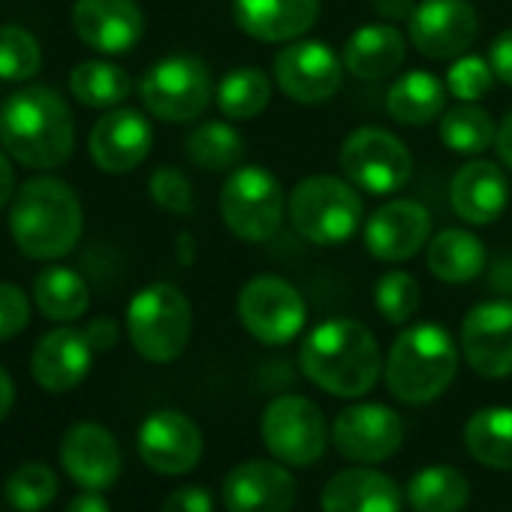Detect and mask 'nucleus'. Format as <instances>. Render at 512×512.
Masks as SVG:
<instances>
[{"label": "nucleus", "instance_id": "f257e3e1", "mask_svg": "<svg viewBox=\"0 0 512 512\" xmlns=\"http://www.w3.org/2000/svg\"><path fill=\"white\" fill-rule=\"evenodd\" d=\"M0 145L25 169L52 172L73 157V112L55 88L31 85L0 106Z\"/></svg>", "mask_w": 512, "mask_h": 512}, {"label": "nucleus", "instance_id": "f03ea898", "mask_svg": "<svg viewBox=\"0 0 512 512\" xmlns=\"http://www.w3.org/2000/svg\"><path fill=\"white\" fill-rule=\"evenodd\" d=\"M302 371L323 392L338 398H362L383 371L380 344L359 320L335 317L311 329L299 353Z\"/></svg>", "mask_w": 512, "mask_h": 512}, {"label": "nucleus", "instance_id": "7ed1b4c3", "mask_svg": "<svg viewBox=\"0 0 512 512\" xmlns=\"http://www.w3.org/2000/svg\"><path fill=\"white\" fill-rule=\"evenodd\" d=\"M82 202L76 190L52 175L19 187L10 208V235L31 260H61L82 238Z\"/></svg>", "mask_w": 512, "mask_h": 512}, {"label": "nucleus", "instance_id": "20e7f679", "mask_svg": "<svg viewBox=\"0 0 512 512\" xmlns=\"http://www.w3.org/2000/svg\"><path fill=\"white\" fill-rule=\"evenodd\" d=\"M383 371L398 401L428 404L449 389L458 371V347L443 326L419 323L395 338Z\"/></svg>", "mask_w": 512, "mask_h": 512}, {"label": "nucleus", "instance_id": "39448f33", "mask_svg": "<svg viewBox=\"0 0 512 512\" xmlns=\"http://www.w3.org/2000/svg\"><path fill=\"white\" fill-rule=\"evenodd\" d=\"M193 332V311L187 296L172 284H151L130 299L127 335L133 350L157 365L175 362Z\"/></svg>", "mask_w": 512, "mask_h": 512}, {"label": "nucleus", "instance_id": "423d86ee", "mask_svg": "<svg viewBox=\"0 0 512 512\" xmlns=\"http://www.w3.org/2000/svg\"><path fill=\"white\" fill-rule=\"evenodd\" d=\"M293 229L320 247L344 244L362 223V196L359 190L335 175H311L296 184L290 196Z\"/></svg>", "mask_w": 512, "mask_h": 512}, {"label": "nucleus", "instance_id": "0eeeda50", "mask_svg": "<svg viewBox=\"0 0 512 512\" xmlns=\"http://www.w3.org/2000/svg\"><path fill=\"white\" fill-rule=\"evenodd\" d=\"M220 214L232 235L244 241H269L278 235L287 196L278 178L263 166H238L220 190Z\"/></svg>", "mask_w": 512, "mask_h": 512}, {"label": "nucleus", "instance_id": "6e6552de", "mask_svg": "<svg viewBox=\"0 0 512 512\" xmlns=\"http://www.w3.org/2000/svg\"><path fill=\"white\" fill-rule=\"evenodd\" d=\"M139 97L142 106L169 124H187L196 121L211 97H214V85H211V73L205 67L202 58L196 55H169L163 61H157L139 82Z\"/></svg>", "mask_w": 512, "mask_h": 512}, {"label": "nucleus", "instance_id": "1a4fd4ad", "mask_svg": "<svg viewBox=\"0 0 512 512\" xmlns=\"http://www.w3.org/2000/svg\"><path fill=\"white\" fill-rule=\"evenodd\" d=\"M341 172L344 178L371 196H389L401 190L413 175V157L407 145L380 127L353 130L341 145Z\"/></svg>", "mask_w": 512, "mask_h": 512}, {"label": "nucleus", "instance_id": "9d476101", "mask_svg": "<svg viewBox=\"0 0 512 512\" xmlns=\"http://www.w3.org/2000/svg\"><path fill=\"white\" fill-rule=\"evenodd\" d=\"M238 320L241 326L269 347L290 344L308 320V308L302 293L278 278V275H260L241 287L238 293Z\"/></svg>", "mask_w": 512, "mask_h": 512}, {"label": "nucleus", "instance_id": "9b49d317", "mask_svg": "<svg viewBox=\"0 0 512 512\" xmlns=\"http://www.w3.org/2000/svg\"><path fill=\"white\" fill-rule=\"evenodd\" d=\"M260 434L269 452L293 467H308L320 461L329 440L323 410L302 395L275 398L263 413Z\"/></svg>", "mask_w": 512, "mask_h": 512}, {"label": "nucleus", "instance_id": "f8f14e48", "mask_svg": "<svg viewBox=\"0 0 512 512\" xmlns=\"http://www.w3.org/2000/svg\"><path fill=\"white\" fill-rule=\"evenodd\" d=\"M344 64L332 46L320 40L293 43L275 58V79L281 91L305 106L326 103L338 94L344 79Z\"/></svg>", "mask_w": 512, "mask_h": 512}, {"label": "nucleus", "instance_id": "ddd939ff", "mask_svg": "<svg viewBox=\"0 0 512 512\" xmlns=\"http://www.w3.org/2000/svg\"><path fill=\"white\" fill-rule=\"evenodd\" d=\"M476 31L479 19L467 0H419L410 16V40L431 61L461 58Z\"/></svg>", "mask_w": 512, "mask_h": 512}, {"label": "nucleus", "instance_id": "4468645a", "mask_svg": "<svg viewBox=\"0 0 512 512\" xmlns=\"http://www.w3.org/2000/svg\"><path fill=\"white\" fill-rule=\"evenodd\" d=\"M332 443L350 461L377 464L401 449L404 422L383 404H353L338 413L332 425Z\"/></svg>", "mask_w": 512, "mask_h": 512}, {"label": "nucleus", "instance_id": "2eb2a0df", "mask_svg": "<svg viewBox=\"0 0 512 512\" xmlns=\"http://www.w3.org/2000/svg\"><path fill=\"white\" fill-rule=\"evenodd\" d=\"M461 353L485 380L512 374V302H482L461 323Z\"/></svg>", "mask_w": 512, "mask_h": 512}, {"label": "nucleus", "instance_id": "dca6fc26", "mask_svg": "<svg viewBox=\"0 0 512 512\" xmlns=\"http://www.w3.org/2000/svg\"><path fill=\"white\" fill-rule=\"evenodd\" d=\"M136 446L154 473L181 476L202 458V431L190 416L178 410H157L142 422Z\"/></svg>", "mask_w": 512, "mask_h": 512}, {"label": "nucleus", "instance_id": "f3484780", "mask_svg": "<svg viewBox=\"0 0 512 512\" xmlns=\"http://www.w3.org/2000/svg\"><path fill=\"white\" fill-rule=\"evenodd\" d=\"M73 31L100 55H127L145 34V16L136 0H76Z\"/></svg>", "mask_w": 512, "mask_h": 512}, {"label": "nucleus", "instance_id": "a211bd4d", "mask_svg": "<svg viewBox=\"0 0 512 512\" xmlns=\"http://www.w3.org/2000/svg\"><path fill=\"white\" fill-rule=\"evenodd\" d=\"M154 130L136 109H109L88 136V151L97 169L109 175H127L151 154Z\"/></svg>", "mask_w": 512, "mask_h": 512}, {"label": "nucleus", "instance_id": "6ab92c4d", "mask_svg": "<svg viewBox=\"0 0 512 512\" xmlns=\"http://www.w3.org/2000/svg\"><path fill=\"white\" fill-rule=\"evenodd\" d=\"M431 238V214L416 199H392L365 223V247L383 263H404Z\"/></svg>", "mask_w": 512, "mask_h": 512}, {"label": "nucleus", "instance_id": "aec40b11", "mask_svg": "<svg viewBox=\"0 0 512 512\" xmlns=\"http://www.w3.org/2000/svg\"><path fill=\"white\" fill-rule=\"evenodd\" d=\"M296 479L284 464L244 461L223 479V506L229 512H290Z\"/></svg>", "mask_w": 512, "mask_h": 512}, {"label": "nucleus", "instance_id": "412c9836", "mask_svg": "<svg viewBox=\"0 0 512 512\" xmlns=\"http://www.w3.org/2000/svg\"><path fill=\"white\" fill-rule=\"evenodd\" d=\"M61 464L82 488L103 491L121 476V449L100 422H79L61 440Z\"/></svg>", "mask_w": 512, "mask_h": 512}, {"label": "nucleus", "instance_id": "4be33fe9", "mask_svg": "<svg viewBox=\"0 0 512 512\" xmlns=\"http://www.w3.org/2000/svg\"><path fill=\"white\" fill-rule=\"evenodd\" d=\"M94 362V347L79 329H55L43 335L31 356V374L46 392H70L76 389Z\"/></svg>", "mask_w": 512, "mask_h": 512}, {"label": "nucleus", "instance_id": "5701e85b", "mask_svg": "<svg viewBox=\"0 0 512 512\" xmlns=\"http://www.w3.org/2000/svg\"><path fill=\"white\" fill-rule=\"evenodd\" d=\"M235 25L260 43H290L308 34L320 16V0H235Z\"/></svg>", "mask_w": 512, "mask_h": 512}, {"label": "nucleus", "instance_id": "b1692460", "mask_svg": "<svg viewBox=\"0 0 512 512\" xmlns=\"http://www.w3.org/2000/svg\"><path fill=\"white\" fill-rule=\"evenodd\" d=\"M452 208L461 220L473 226L494 223L509 205V181L503 169L491 160H470L464 163L449 187Z\"/></svg>", "mask_w": 512, "mask_h": 512}, {"label": "nucleus", "instance_id": "393cba45", "mask_svg": "<svg viewBox=\"0 0 512 512\" xmlns=\"http://www.w3.org/2000/svg\"><path fill=\"white\" fill-rule=\"evenodd\" d=\"M401 488L380 470L350 467L323 488V512H401Z\"/></svg>", "mask_w": 512, "mask_h": 512}, {"label": "nucleus", "instance_id": "a878e982", "mask_svg": "<svg viewBox=\"0 0 512 512\" xmlns=\"http://www.w3.org/2000/svg\"><path fill=\"white\" fill-rule=\"evenodd\" d=\"M407 58V43L392 25H365L344 46V67L350 76L377 82L392 76Z\"/></svg>", "mask_w": 512, "mask_h": 512}, {"label": "nucleus", "instance_id": "bb28decb", "mask_svg": "<svg viewBox=\"0 0 512 512\" xmlns=\"http://www.w3.org/2000/svg\"><path fill=\"white\" fill-rule=\"evenodd\" d=\"M428 272L443 284H467L485 272V247L467 229H443L428 241Z\"/></svg>", "mask_w": 512, "mask_h": 512}, {"label": "nucleus", "instance_id": "cd10ccee", "mask_svg": "<svg viewBox=\"0 0 512 512\" xmlns=\"http://www.w3.org/2000/svg\"><path fill=\"white\" fill-rule=\"evenodd\" d=\"M446 106V85L428 70H410L398 76L386 94L389 115L404 127L431 124Z\"/></svg>", "mask_w": 512, "mask_h": 512}, {"label": "nucleus", "instance_id": "c85d7f7f", "mask_svg": "<svg viewBox=\"0 0 512 512\" xmlns=\"http://www.w3.org/2000/svg\"><path fill=\"white\" fill-rule=\"evenodd\" d=\"M34 302L46 320L73 323L91 305V290L85 278L64 266H46L34 278Z\"/></svg>", "mask_w": 512, "mask_h": 512}, {"label": "nucleus", "instance_id": "c756f323", "mask_svg": "<svg viewBox=\"0 0 512 512\" xmlns=\"http://www.w3.org/2000/svg\"><path fill=\"white\" fill-rule=\"evenodd\" d=\"M470 500V482L449 464L422 467L407 485V503L413 512H461Z\"/></svg>", "mask_w": 512, "mask_h": 512}, {"label": "nucleus", "instance_id": "7c9ffc66", "mask_svg": "<svg viewBox=\"0 0 512 512\" xmlns=\"http://www.w3.org/2000/svg\"><path fill=\"white\" fill-rule=\"evenodd\" d=\"M467 452L494 470H512V410L488 407L467 419L464 425Z\"/></svg>", "mask_w": 512, "mask_h": 512}, {"label": "nucleus", "instance_id": "2f4dec72", "mask_svg": "<svg viewBox=\"0 0 512 512\" xmlns=\"http://www.w3.org/2000/svg\"><path fill=\"white\" fill-rule=\"evenodd\" d=\"M70 91L88 109H118L130 97L133 82H130L127 70H121L118 64L82 61L70 73Z\"/></svg>", "mask_w": 512, "mask_h": 512}, {"label": "nucleus", "instance_id": "473e14b6", "mask_svg": "<svg viewBox=\"0 0 512 512\" xmlns=\"http://www.w3.org/2000/svg\"><path fill=\"white\" fill-rule=\"evenodd\" d=\"M214 103L232 121L256 118L272 103V82L256 67H235L220 79L214 91Z\"/></svg>", "mask_w": 512, "mask_h": 512}, {"label": "nucleus", "instance_id": "72a5a7b5", "mask_svg": "<svg viewBox=\"0 0 512 512\" xmlns=\"http://www.w3.org/2000/svg\"><path fill=\"white\" fill-rule=\"evenodd\" d=\"M184 151H187V160L196 163L199 169L223 172V169H232L244 157V139L232 124L205 121L187 136Z\"/></svg>", "mask_w": 512, "mask_h": 512}, {"label": "nucleus", "instance_id": "f704fd0d", "mask_svg": "<svg viewBox=\"0 0 512 512\" xmlns=\"http://www.w3.org/2000/svg\"><path fill=\"white\" fill-rule=\"evenodd\" d=\"M494 136L497 130L491 115L476 103H458L440 118V142L455 154H482Z\"/></svg>", "mask_w": 512, "mask_h": 512}, {"label": "nucleus", "instance_id": "c9c22d12", "mask_svg": "<svg viewBox=\"0 0 512 512\" xmlns=\"http://www.w3.org/2000/svg\"><path fill=\"white\" fill-rule=\"evenodd\" d=\"M7 503L19 512H40L58 497V473L49 464L28 461L10 473L4 485Z\"/></svg>", "mask_w": 512, "mask_h": 512}, {"label": "nucleus", "instance_id": "e433bc0d", "mask_svg": "<svg viewBox=\"0 0 512 512\" xmlns=\"http://www.w3.org/2000/svg\"><path fill=\"white\" fill-rule=\"evenodd\" d=\"M43 52L31 31L0 25V82H28L40 73Z\"/></svg>", "mask_w": 512, "mask_h": 512}, {"label": "nucleus", "instance_id": "4c0bfd02", "mask_svg": "<svg viewBox=\"0 0 512 512\" xmlns=\"http://www.w3.org/2000/svg\"><path fill=\"white\" fill-rule=\"evenodd\" d=\"M374 305L380 311V317L392 326H401L407 320H413V314L419 311V284L413 275L407 272H386L377 281L374 290Z\"/></svg>", "mask_w": 512, "mask_h": 512}, {"label": "nucleus", "instance_id": "58836bf2", "mask_svg": "<svg viewBox=\"0 0 512 512\" xmlns=\"http://www.w3.org/2000/svg\"><path fill=\"white\" fill-rule=\"evenodd\" d=\"M494 85V70L485 58L476 55H461L446 73V91L461 100V103H476L485 97Z\"/></svg>", "mask_w": 512, "mask_h": 512}, {"label": "nucleus", "instance_id": "ea45409f", "mask_svg": "<svg viewBox=\"0 0 512 512\" xmlns=\"http://www.w3.org/2000/svg\"><path fill=\"white\" fill-rule=\"evenodd\" d=\"M148 190H151V199L172 214H190L193 211V187H190L187 175L175 166H160L151 175Z\"/></svg>", "mask_w": 512, "mask_h": 512}, {"label": "nucleus", "instance_id": "a19ab883", "mask_svg": "<svg viewBox=\"0 0 512 512\" xmlns=\"http://www.w3.org/2000/svg\"><path fill=\"white\" fill-rule=\"evenodd\" d=\"M31 323V302L16 284H0V341H10Z\"/></svg>", "mask_w": 512, "mask_h": 512}, {"label": "nucleus", "instance_id": "79ce46f5", "mask_svg": "<svg viewBox=\"0 0 512 512\" xmlns=\"http://www.w3.org/2000/svg\"><path fill=\"white\" fill-rule=\"evenodd\" d=\"M160 512H214V500H211V491L202 488V485H184L178 491H172Z\"/></svg>", "mask_w": 512, "mask_h": 512}, {"label": "nucleus", "instance_id": "37998d69", "mask_svg": "<svg viewBox=\"0 0 512 512\" xmlns=\"http://www.w3.org/2000/svg\"><path fill=\"white\" fill-rule=\"evenodd\" d=\"M488 64H491V70H494V79H500L503 85L512 88V28L503 31V34L491 43V49H488Z\"/></svg>", "mask_w": 512, "mask_h": 512}, {"label": "nucleus", "instance_id": "c03bdc74", "mask_svg": "<svg viewBox=\"0 0 512 512\" xmlns=\"http://www.w3.org/2000/svg\"><path fill=\"white\" fill-rule=\"evenodd\" d=\"M85 335H88V341H91L94 353H106V350H112V347L118 344L121 329H118V323H115L112 317H97V320H91V323H88Z\"/></svg>", "mask_w": 512, "mask_h": 512}, {"label": "nucleus", "instance_id": "a18cd8bd", "mask_svg": "<svg viewBox=\"0 0 512 512\" xmlns=\"http://www.w3.org/2000/svg\"><path fill=\"white\" fill-rule=\"evenodd\" d=\"M371 7L377 16L389 19V22H410L413 10H416V0H371Z\"/></svg>", "mask_w": 512, "mask_h": 512}, {"label": "nucleus", "instance_id": "49530a36", "mask_svg": "<svg viewBox=\"0 0 512 512\" xmlns=\"http://www.w3.org/2000/svg\"><path fill=\"white\" fill-rule=\"evenodd\" d=\"M494 148H497L500 163L512 172V109L506 112V118H503V121H500V127H497Z\"/></svg>", "mask_w": 512, "mask_h": 512}, {"label": "nucleus", "instance_id": "de8ad7c7", "mask_svg": "<svg viewBox=\"0 0 512 512\" xmlns=\"http://www.w3.org/2000/svg\"><path fill=\"white\" fill-rule=\"evenodd\" d=\"M67 512H109V503L100 491H91L85 488L82 494H76L70 503H67Z\"/></svg>", "mask_w": 512, "mask_h": 512}, {"label": "nucleus", "instance_id": "09e8293b", "mask_svg": "<svg viewBox=\"0 0 512 512\" xmlns=\"http://www.w3.org/2000/svg\"><path fill=\"white\" fill-rule=\"evenodd\" d=\"M13 190H16V172H13L10 154L0 148V208L13 199Z\"/></svg>", "mask_w": 512, "mask_h": 512}, {"label": "nucleus", "instance_id": "8fccbe9b", "mask_svg": "<svg viewBox=\"0 0 512 512\" xmlns=\"http://www.w3.org/2000/svg\"><path fill=\"white\" fill-rule=\"evenodd\" d=\"M13 401H16L13 377L7 374V368H0V419H4V416L13 410Z\"/></svg>", "mask_w": 512, "mask_h": 512}]
</instances>
